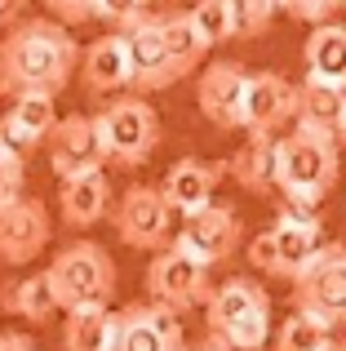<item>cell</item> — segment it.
Wrapping results in <instances>:
<instances>
[{
  "label": "cell",
  "mask_w": 346,
  "mask_h": 351,
  "mask_svg": "<svg viewBox=\"0 0 346 351\" xmlns=\"http://www.w3.org/2000/svg\"><path fill=\"white\" fill-rule=\"evenodd\" d=\"M80 67V45L53 18H18L0 40V94L14 103L23 94L58 98Z\"/></svg>",
  "instance_id": "obj_1"
},
{
  "label": "cell",
  "mask_w": 346,
  "mask_h": 351,
  "mask_svg": "<svg viewBox=\"0 0 346 351\" xmlns=\"http://www.w3.org/2000/svg\"><path fill=\"white\" fill-rule=\"evenodd\" d=\"M338 138L306 134V129H289L284 138H276V187L284 191L293 214H311L338 182Z\"/></svg>",
  "instance_id": "obj_2"
},
{
  "label": "cell",
  "mask_w": 346,
  "mask_h": 351,
  "mask_svg": "<svg viewBox=\"0 0 346 351\" xmlns=\"http://www.w3.org/2000/svg\"><path fill=\"white\" fill-rule=\"evenodd\" d=\"M44 280L53 285L58 311H85V307H107L116 298L120 271L98 240H71L49 258Z\"/></svg>",
  "instance_id": "obj_3"
},
{
  "label": "cell",
  "mask_w": 346,
  "mask_h": 351,
  "mask_svg": "<svg viewBox=\"0 0 346 351\" xmlns=\"http://www.w3.org/2000/svg\"><path fill=\"white\" fill-rule=\"evenodd\" d=\"M98 125V143H103L107 165H120V169H138V165L151 160L160 143V116L147 98L120 94L94 116Z\"/></svg>",
  "instance_id": "obj_4"
},
{
  "label": "cell",
  "mask_w": 346,
  "mask_h": 351,
  "mask_svg": "<svg viewBox=\"0 0 346 351\" xmlns=\"http://www.w3.org/2000/svg\"><path fill=\"white\" fill-rule=\"evenodd\" d=\"M320 236H324V227H320V218H315V214H293V209H280L276 227H267L262 236H253L249 258H253V267H258V271L280 276V280L293 285L297 276L315 263V254L324 249Z\"/></svg>",
  "instance_id": "obj_5"
},
{
  "label": "cell",
  "mask_w": 346,
  "mask_h": 351,
  "mask_svg": "<svg viewBox=\"0 0 346 351\" xmlns=\"http://www.w3.org/2000/svg\"><path fill=\"white\" fill-rule=\"evenodd\" d=\"M116 36H120V45H124L133 98L178 85L173 62L165 53V36H160V14H151V9H124L120 23H116Z\"/></svg>",
  "instance_id": "obj_6"
},
{
  "label": "cell",
  "mask_w": 346,
  "mask_h": 351,
  "mask_svg": "<svg viewBox=\"0 0 346 351\" xmlns=\"http://www.w3.org/2000/svg\"><path fill=\"white\" fill-rule=\"evenodd\" d=\"M293 311L320 320L324 329L346 325V245H324L293 280Z\"/></svg>",
  "instance_id": "obj_7"
},
{
  "label": "cell",
  "mask_w": 346,
  "mask_h": 351,
  "mask_svg": "<svg viewBox=\"0 0 346 351\" xmlns=\"http://www.w3.org/2000/svg\"><path fill=\"white\" fill-rule=\"evenodd\" d=\"M240 240H244L240 214H235L231 205H217V200H213V205H204L200 214H187V218H182L178 236H173L169 245L209 271L213 263H226V258L240 249Z\"/></svg>",
  "instance_id": "obj_8"
},
{
  "label": "cell",
  "mask_w": 346,
  "mask_h": 351,
  "mask_svg": "<svg viewBox=\"0 0 346 351\" xmlns=\"http://www.w3.org/2000/svg\"><path fill=\"white\" fill-rule=\"evenodd\" d=\"M147 293L151 302H156L160 311H169V316H182V311H196L209 302V293H213V285H209V271L200 263H191L187 254H178V249H160L156 258H151L147 267Z\"/></svg>",
  "instance_id": "obj_9"
},
{
  "label": "cell",
  "mask_w": 346,
  "mask_h": 351,
  "mask_svg": "<svg viewBox=\"0 0 346 351\" xmlns=\"http://www.w3.org/2000/svg\"><path fill=\"white\" fill-rule=\"evenodd\" d=\"M53 240V214L40 196H14L0 205V263L27 267Z\"/></svg>",
  "instance_id": "obj_10"
},
{
  "label": "cell",
  "mask_w": 346,
  "mask_h": 351,
  "mask_svg": "<svg viewBox=\"0 0 346 351\" xmlns=\"http://www.w3.org/2000/svg\"><path fill=\"white\" fill-rule=\"evenodd\" d=\"M116 236L124 240L129 249H169L173 236V209L165 205L160 187H147V182H133L120 200H116Z\"/></svg>",
  "instance_id": "obj_11"
},
{
  "label": "cell",
  "mask_w": 346,
  "mask_h": 351,
  "mask_svg": "<svg viewBox=\"0 0 346 351\" xmlns=\"http://www.w3.org/2000/svg\"><path fill=\"white\" fill-rule=\"evenodd\" d=\"M107 351H187L178 316L160 311L156 302H129L111 311V343Z\"/></svg>",
  "instance_id": "obj_12"
},
{
  "label": "cell",
  "mask_w": 346,
  "mask_h": 351,
  "mask_svg": "<svg viewBox=\"0 0 346 351\" xmlns=\"http://www.w3.org/2000/svg\"><path fill=\"white\" fill-rule=\"evenodd\" d=\"M297 120V85L280 71H258L244 89V120L240 129L249 138H276L284 125Z\"/></svg>",
  "instance_id": "obj_13"
},
{
  "label": "cell",
  "mask_w": 346,
  "mask_h": 351,
  "mask_svg": "<svg viewBox=\"0 0 346 351\" xmlns=\"http://www.w3.org/2000/svg\"><path fill=\"white\" fill-rule=\"evenodd\" d=\"M244 89H249V71L231 58H217L200 71L196 85V103L200 116L209 120L213 129H240L244 120Z\"/></svg>",
  "instance_id": "obj_14"
},
{
  "label": "cell",
  "mask_w": 346,
  "mask_h": 351,
  "mask_svg": "<svg viewBox=\"0 0 346 351\" xmlns=\"http://www.w3.org/2000/svg\"><path fill=\"white\" fill-rule=\"evenodd\" d=\"M44 152H49V165H53L58 178H76V173H89V169H103L107 165L103 143H98V125H94V116H85V112L58 116Z\"/></svg>",
  "instance_id": "obj_15"
},
{
  "label": "cell",
  "mask_w": 346,
  "mask_h": 351,
  "mask_svg": "<svg viewBox=\"0 0 346 351\" xmlns=\"http://www.w3.org/2000/svg\"><path fill=\"white\" fill-rule=\"evenodd\" d=\"M258 311H271V293L262 289L253 276H231V280L213 285L204 302V325H209V338H226L235 325H244L249 316Z\"/></svg>",
  "instance_id": "obj_16"
},
{
  "label": "cell",
  "mask_w": 346,
  "mask_h": 351,
  "mask_svg": "<svg viewBox=\"0 0 346 351\" xmlns=\"http://www.w3.org/2000/svg\"><path fill=\"white\" fill-rule=\"evenodd\" d=\"M53 125H58V107H53V98L49 94H23V98L9 103L5 116H0V143L27 160L36 147L49 143Z\"/></svg>",
  "instance_id": "obj_17"
},
{
  "label": "cell",
  "mask_w": 346,
  "mask_h": 351,
  "mask_svg": "<svg viewBox=\"0 0 346 351\" xmlns=\"http://www.w3.org/2000/svg\"><path fill=\"white\" fill-rule=\"evenodd\" d=\"M222 165L217 160H200V156H182L178 165L165 173V182H160V196H165V205L173 214H200L204 205H213V191L217 182H222Z\"/></svg>",
  "instance_id": "obj_18"
},
{
  "label": "cell",
  "mask_w": 346,
  "mask_h": 351,
  "mask_svg": "<svg viewBox=\"0 0 346 351\" xmlns=\"http://www.w3.org/2000/svg\"><path fill=\"white\" fill-rule=\"evenodd\" d=\"M58 209H62V223L76 227V232L98 227L111 214V182H107V173L89 169V173H76V178H62Z\"/></svg>",
  "instance_id": "obj_19"
},
{
  "label": "cell",
  "mask_w": 346,
  "mask_h": 351,
  "mask_svg": "<svg viewBox=\"0 0 346 351\" xmlns=\"http://www.w3.org/2000/svg\"><path fill=\"white\" fill-rule=\"evenodd\" d=\"M80 80L89 94H120L129 89V62H124V45L116 32L98 36L89 49H80Z\"/></svg>",
  "instance_id": "obj_20"
},
{
  "label": "cell",
  "mask_w": 346,
  "mask_h": 351,
  "mask_svg": "<svg viewBox=\"0 0 346 351\" xmlns=\"http://www.w3.org/2000/svg\"><path fill=\"white\" fill-rule=\"evenodd\" d=\"M306 80L346 89V23H324L306 36Z\"/></svg>",
  "instance_id": "obj_21"
},
{
  "label": "cell",
  "mask_w": 346,
  "mask_h": 351,
  "mask_svg": "<svg viewBox=\"0 0 346 351\" xmlns=\"http://www.w3.org/2000/svg\"><path fill=\"white\" fill-rule=\"evenodd\" d=\"M342 112H346V89L320 85V80H302V85H297V120H293V129L338 138Z\"/></svg>",
  "instance_id": "obj_22"
},
{
  "label": "cell",
  "mask_w": 346,
  "mask_h": 351,
  "mask_svg": "<svg viewBox=\"0 0 346 351\" xmlns=\"http://www.w3.org/2000/svg\"><path fill=\"white\" fill-rule=\"evenodd\" d=\"M222 169L231 173L244 191H253V196L276 191V138H249V143H240V152H235Z\"/></svg>",
  "instance_id": "obj_23"
},
{
  "label": "cell",
  "mask_w": 346,
  "mask_h": 351,
  "mask_svg": "<svg viewBox=\"0 0 346 351\" xmlns=\"http://www.w3.org/2000/svg\"><path fill=\"white\" fill-rule=\"evenodd\" d=\"M160 36H165V53H169V62H173V76H191V71L204 62V53H209V45L200 40V32L191 27V18H187V9H169V14H160Z\"/></svg>",
  "instance_id": "obj_24"
},
{
  "label": "cell",
  "mask_w": 346,
  "mask_h": 351,
  "mask_svg": "<svg viewBox=\"0 0 346 351\" xmlns=\"http://www.w3.org/2000/svg\"><path fill=\"white\" fill-rule=\"evenodd\" d=\"M0 307L14 311L18 320H31V325H44V320L58 311V298H53V285L44 280V271H31L23 280H14L5 293H0Z\"/></svg>",
  "instance_id": "obj_25"
},
{
  "label": "cell",
  "mask_w": 346,
  "mask_h": 351,
  "mask_svg": "<svg viewBox=\"0 0 346 351\" xmlns=\"http://www.w3.org/2000/svg\"><path fill=\"white\" fill-rule=\"evenodd\" d=\"M111 343V311L85 307L62 316V351H107Z\"/></svg>",
  "instance_id": "obj_26"
},
{
  "label": "cell",
  "mask_w": 346,
  "mask_h": 351,
  "mask_svg": "<svg viewBox=\"0 0 346 351\" xmlns=\"http://www.w3.org/2000/svg\"><path fill=\"white\" fill-rule=\"evenodd\" d=\"M191 27L200 32L204 45H222V40H235V5L231 0H200L196 9H187Z\"/></svg>",
  "instance_id": "obj_27"
},
{
  "label": "cell",
  "mask_w": 346,
  "mask_h": 351,
  "mask_svg": "<svg viewBox=\"0 0 346 351\" xmlns=\"http://www.w3.org/2000/svg\"><path fill=\"white\" fill-rule=\"evenodd\" d=\"M329 347H333V329H324L311 316H297V311L276 329V351H329Z\"/></svg>",
  "instance_id": "obj_28"
},
{
  "label": "cell",
  "mask_w": 346,
  "mask_h": 351,
  "mask_svg": "<svg viewBox=\"0 0 346 351\" xmlns=\"http://www.w3.org/2000/svg\"><path fill=\"white\" fill-rule=\"evenodd\" d=\"M271 23H276L271 0H240L235 5V40H258V36H267Z\"/></svg>",
  "instance_id": "obj_29"
},
{
  "label": "cell",
  "mask_w": 346,
  "mask_h": 351,
  "mask_svg": "<svg viewBox=\"0 0 346 351\" xmlns=\"http://www.w3.org/2000/svg\"><path fill=\"white\" fill-rule=\"evenodd\" d=\"M23 178H27V160L0 143V205L14 200V196H23Z\"/></svg>",
  "instance_id": "obj_30"
},
{
  "label": "cell",
  "mask_w": 346,
  "mask_h": 351,
  "mask_svg": "<svg viewBox=\"0 0 346 351\" xmlns=\"http://www.w3.org/2000/svg\"><path fill=\"white\" fill-rule=\"evenodd\" d=\"M284 14L297 18V23H311V32H315L324 23H338V0H289Z\"/></svg>",
  "instance_id": "obj_31"
},
{
  "label": "cell",
  "mask_w": 346,
  "mask_h": 351,
  "mask_svg": "<svg viewBox=\"0 0 346 351\" xmlns=\"http://www.w3.org/2000/svg\"><path fill=\"white\" fill-rule=\"evenodd\" d=\"M0 351H40L27 334H18V329H9V334H0Z\"/></svg>",
  "instance_id": "obj_32"
},
{
  "label": "cell",
  "mask_w": 346,
  "mask_h": 351,
  "mask_svg": "<svg viewBox=\"0 0 346 351\" xmlns=\"http://www.w3.org/2000/svg\"><path fill=\"white\" fill-rule=\"evenodd\" d=\"M187 351H226L217 338H204V343H196V347H187Z\"/></svg>",
  "instance_id": "obj_33"
},
{
  "label": "cell",
  "mask_w": 346,
  "mask_h": 351,
  "mask_svg": "<svg viewBox=\"0 0 346 351\" xmlns=\"http://www.w3.org/2000/svg\"><path fill=\"white\" fill-rule=\"evenodd\" d=\"M338 138H346V112H342V129H338Z\"/></svg>",
  "instance_id": "obj_34"
},
{
  "label": "cell",
  "mask_w": 346,
  "mask_h": 351,
  "mask_svg": "<svg viewBox=\"0 0 346 351\" xmlns=\"http://www.w3.org/2000/svg\"><path fill=\"white\" fill-rule=\"evenodd\" d=\"M329 351H346V343H333V347H329Z\"/></svg>",
  "instance_id": "obj_35"
}]
</instances>
